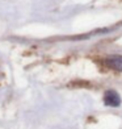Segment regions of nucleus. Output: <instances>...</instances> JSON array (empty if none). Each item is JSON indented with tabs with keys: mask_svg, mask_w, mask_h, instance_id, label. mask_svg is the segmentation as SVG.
Here are the masks:
<instances>
[{
	"mask_svg": "<svg viewBox=\"0 0 122 129\" xmlns=\"http://www.w3.org/2000/svg\"><path fill=\"white\" fill-rule=\"evenodd\" d=\"M104 103H105L108 107H119L121 105V96L118 95L117 91L109 90L105 92L104 95Z\"/></svg>",
	"mask_w": 122,
	"mask_h": 129,
	"instance_id": "f257e3e1",
	"label": "nucleus"
},
{
	"mask_svg": "<svg viewBox=\"0 0 122 129\" xmlns=\"http://www.w3.org/2000/svg\"><path fill=\"white\" fill-rule=\"evenodd\" d=\"M104 63H105L109 69L122 73V55H110L104 61Z\"/></svg>",
	"mask_w": 122,
	"mask_h": 129,
	"instance_id": "f03ea898",
	"label": "nucleus"
}]
</instances>
